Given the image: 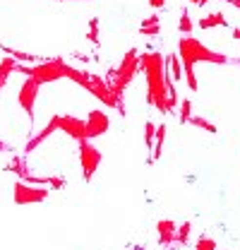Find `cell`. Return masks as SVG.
<instances>
[{"mask_svg": "<svg viewBox=\"0 0 240 250\" xmlns=\"http://www.w3.org/2000/svg\"><path fill=\"white\" fill-rule=\"evenodd\" d=\"M108 127H111V121H108V116H106L101 108L91 111L89 116H87V140L108 132Z\"/></svg>", "mask_w": 240, "mask_h": 250, "instance_id": "9c48e42d", "label": "cell"}, {"mask_svg": "<svg viewBox=\"0 0 240 250\" xmlns=\"http://www.w3.org/2000/svg\"><path fill=\"white\" fill-rule=\"evenodd\" d=\"M140 70H144L147 75V99L154 108H159L161 113H173L176 111V89L171 84L168 77V67L166 58L159 51H147L140 56Z\"/></svg>", "mask_w": 240, "mask_h": 250, "instance_id": "6da1fadb", "label": "cell"}, {"mask_svg": "<svg viewBox=\"0 0 240 250\" xmlns=\"http://www.w3.org/2000/svg\"><path fill=\"white\" fill-rule=\"evenodd\" d=\"M17 67H20V61L12 58V56H5V58L0 61V89H2V84L7 82V77H10L12 72H17Z\"/></svg>", "mask_w": 240, "mask_h": 250, "instance_id": "4fadbf2b", "label": "cell"}, {"mask_svg": "<svg viewBox=\"0 0 240 250\" xmlns=\"http://www.w3.org/2000/svg\"><path fill=\"white\" fill-rule=\"evenodd\" d=\"M149 5L154 7V10H161V7L166 5V0H149Z\"/></svg>", "mask_w": 240, "mask_h": 250, "instance_id": "83f0119b", "label": "cell"}, {"mask_svg": "<svg viewBox=\"0 0 240 250\" xmlns=\"http://www.w3.org/2000/svg\"><path fill=\"white\" fill-rule=\"evenodd\" d=\"M39 89H41V82L34 80V77H27L24 84L20 87V106L24 108V113L34 121V104H36V96H39Z\"/></svg>", "mask_w": 240, "mask_h": 250, "instance_id": "ba28073f", "label": "cell"}, {"mask_svg": "<svg viewBox=\"0 0 240 250\" xmlns=\"http://www.w3.org/2000/svg\"><path fill=\"white\" fill-rule=\"evenodd\" d=\"M154 24H161V20H159V15H156V12L149 15L147 20H142V27H154Z\"/></svg>", "mask_w": 240, "mask_h": 250, "instance_id": "4316f807", "label": "cell"}, {"mask_svg": "<svg viewBox=\"0 0 240 250\" xmlns=\"http://www.w3.org/2000/svg\"><path fill=\"white\" fill-rule=\"evenodd\" d=\"M56 130H60V116H53V118L48 121V125H46V127H43V130H41V132H39L36 137H31L29 145L24 147V154L34 152V149H36V147H39V145H41V142H43L46 137H51V135H53Z\"/></svg>", "mask_w": 240, "mask_h": 250, "instance_id": "8fae6325", "label": "cell"}, {"mask_svg": "<svg viewBox=\"0 0 240 250\" xmlns=\"http://www.w3.org/2000/svg\"><path fill=\"white\" fill-rule=\"evenodd\" d=\"M80 161H82V171H84V178L91 181L96 168L101 166V152L91 145L89 140H80Z\"/></svg>", "mask_w": 240, "mask_h": 250, "instance_id": "8992f818", "label": "cell"}, {"mask_svg": "<svg viewBox=\"0 0 240 250\" xmlns=\"http://www.w3.org/2000/svg\"><path fill=\"white\" fill-rule=\"evenodd\" d=\"M231 62H238V65H240V58H238V61H231Z\"/></svg>", "mask_w": 240, "mask_h": 250, "instance_id": "836d02e7", "label": "cell"}, {"mask_svg": "<svg viewBox=\"0 0 240 250\" xmlns=\"http://www.w3.org/2000/svg\"><path fill=\"white\" fill-rule=\"evenodd\" d=\"M5 53L7 56H12V58H17V61H22V62H34L36 58L31 56V53H22V51H12V48H5Z\"/></svg>", "mask_w": 240, "mask_h": 250, "instance_id": "7402d4cb", "label": "cell"}, {"mask_svg": "<svg viewBox=\"0 0 240 250\" xmlns=\"http://www.w3.org/2000/svg\"><path fill=\"white\" fill-rule=\"evenodd\" d=\"M168 65H171V77H173V82H180V80H182V72H185L182 58H180L178 53H171V56H168Z\"/></svg>", "mask_w": 240, "mask_h": 250, "instance_id": "9a60e30c", "label": "cell"}, {"mask_svg": "<svg viewBox=\"0 0 240 250\" xmlns=\"http://www.w3.org/2000/svg\"><path fill=\"white\" fill-rule=\"evenodd\" d=\"M154 140H156V125L151 123H147V147H151L154 149Z\"/></svg>", "mask_w": 240, "mask_h": 250, "instance_id": "d4e9b609", "label": "cell"}, {"mask_svg": "<svg viewBox=\"0 0 240 250\" xmlns=\"http://www.w3.org/2000/svg\"><path fill=\"white\" fill-rule=\"evenodd\" d=\"M87 92L94 94V96H96V99H99L103 106L118 108L120 113H125V108H122V99L113 92V87H111L106 80H101V77H94V75H91V82H89V87H87Z\"/></svg>", "mask_w": 240, "mask_h": 250, "instance_id": "5b68a950", "label": "cell"}, {"mask_svg": "<svg viewBox=\"0 0 240 250\" xmlns=\"http://www.w3.org/2000/svg\"><path fill=\"white\" fill-rule=\"evenodd\" d=\"M140 31H142L144 36H156V34L161 31V24H154V27H140Z\"/></svg>", "mask_w": 240, "mask_h": 250, "instance_id": "484cf974", "label": "cell"}, {"mask_svg": "<svg viewBox=\"0 0 240 250\" xmlns=\"http://www.w3.org/2000/svg\"><path fill=\"white\" fill-rule=\"evenodd\" d=\"M233 39H238L240 41V29H233Z\"/></svg>", "mask_w": 240, "mask_h": 250, "instance_id": "4dcf8cb0", "label": "cell"}, {"mask_svg": "<svg viewBox=\"0 0 240 250\" xmlns=\"http://www.w3.org/2000/svg\"><path fill=\"white\" fill-rule=\"evenodd\" d=\"M197 250H216V241L209 238V236H202V238L197 241Z\"/></svg>", "mask_w": 240, "mask_h": 250, "instance_id": "603a6c76", "label": "cell"}, {"mask_svg": "<svg viewBox=\"0 0 240 250\" xmlns=\"http://www.w3.org/2000/svg\"><path fill=\"white\" fill-rule=\"evenodd\" d=\"M17 72H22L27 77H34L41 84H46V82H56L60 77H67V62L62 61V58H51V61H43V62H39V65H34V67L20 65Z\"/></svg>", "mask_w": 240, "mask_h": 250, "instance_id": "3957f363", "label": "cell"}, {"mask_svg": "<svg viewBox=\"0 0 240 250\" xmlns=\"http://www.w3.org/2000/svg\"><path fill=\"white\" fill-rule=\"evenodd\" d=\"M226 2H231V5H236V7H238V10H240V0H226Z\"/></svg>", "mask_w": 240, "mask_h": 250, "instance_id": "f546056e", "label": "cell"}, {"mask_svg": "<svg viewBox=\"0 0 240 250\" xmlns=\"http://www.w3.org/2000/svg\"><path fill=\"white\" fill-rule=\"evenodd\" d=\"M156 231H159V243L161 246H171L176 241V236H178V226L171 219H161L156 224Z\"/></svg>", "mask_w": 240, "mask_h": 250, "instance_id": "7c38bea8", "label": "cell"}, {"mask_svg": "<svg viewBox=\"0 0 240 250\" xmlns=\"http://www.w3.org/2000/svg\"><path fill=\"white\" fill-rule=\"evenodd\" d=\"M5 149H7V145H5V142L0 140V152H5Z\"/></svg>", "mask_w": 240, "mask_h": 250, "instance_id": "1f68e13d", "label": "cell"}, {"mask_svg": "<svg viewBox=\"0 0 240 250\" xmlns=\"http://www.w3.org/2000/svg\"><path fill=\"white\" fill-rule=\"evenodd\" d=\"M67 77H70L72 82H77L80 87H84V89L89 87V82H91V75H87L84 70H77V67H70V65H67Z\"/></svg>", "mask_w": 240, "mask_h": 250, "instance_id": "e0dca14e", "label": "cell"}, {"mask_svg": "<svg viewBox=\"0 0 240 250\" xmlns=\"http://www.w3.org/2000/svg\"><path fill=\"white\" fill-rule=\"evenodd\" d=\"M207 2H209V0H207Z\"/></svg>", "mask_w": 240, "mask_h": 250, "instance_id": "e575fe53", "label": "cell"}, {"mask_svg": "<svg viewBox=\"0 0 240 250\" xmlns=\"http://www.w3.org/2000/svg\"><path fill=\"white\" fill-rule=\"evenodd\" d=\"M192 118V101L190 99H182V106H180V125H187Z\"/></svg>", "mask_w": 240, "mask_h": 250, "instance_id": "ac0fdd59", "label": "cell"}, {"mask_svg": "<svg viewBox=\"0 0 240 250\" xmlns=\"http://www.w3.org/2000/svg\"><path fill=\"white\" fill-rule=\"evenodd\" d=\"M190 229H192V224H190V221H182V226L178 229V236H176V243H180V246L187 243V238H190Z\"/></svg>", "mask_w": 240, "mask_h": 250, "instance_id": "ffe728a7", "label": "cell"}, {"mask_svg": "<svg viewBox=\"0 0 240 250\" xmlns=\"http://www.w3.org/2000/svg\"><path fill=\"white\" fill-rule=\"evenodd\" d=\"M89 41L91 43H99V20L96 17H91L89 22Z\"/></svg>", "mask_w": 240, "mask_h": 250, "instance_id": "cb8c5ba5", "label": "cell"}, {"mask_svg": "<svg viewBox=\"0 0 240 250\" xmlns=\"http://www.w3.org/2000/svg\"><path fill=\"white\" fill-rule=\"evenodd\" d=\"M60 2H77V0H60Z\"/></svg>", "mask_w": 240, "mask_h": 250, "instance_id": "d6a6232c", "label": "cell"}, {"mask_svg": "<svg viewBox=\"0 0 240 250\" xmlns=\"http://www.w3.org/2000/svg\"><path fill=\"white\" fill-rule=\"evenodd\" d=\"M178 56L182 58V65H197V62H216V65H226V62H231V58H226L223 53H216V51L207 48L202 41H197V39H192V36L180 39Z\"/></svg>", "mask_w": 240, "mask_h": 250, "instance_id": "7a4b0ae2", "label": "cell"}, {"mask_svg": "<svg viewBox=\"0 0 240 250\" xmlns=\"http://www.w3.org/2000/svg\"><path fill=\"white\" fill-rule=\"evenodd\" d=\"M187 125H195V127H202V130H207V132H216V125L209 123L207 118H202V116H192L190 118V123Z\"/></svg>", "mask_w": 240, "mask_h": 250, "instance_id": "d6986e66", "label": "cell"}, {"mask_svg": "<svg viewBox=\"0 0 240 250\" xmlns=\"http://www.w3.org/2000/svg\"><path fill=\"white\" fill-rule=\"evenodd\" d=\"M60 130L75 137L77 142L87 137V118H75V116H60Z\"/></svg>", "mask_w": 240, "mask_h": 250, "instance_id": "30bf717a", "label": "cell"}, {"mask_svg": "<svg viewBox=\"0 0 240 250\" xmlns=\"http://www.w3.org/2000/svg\"><path fill=\"white\" fill-rule=\"evenodd\" d=\"M137 70H140V53H137V48H132V51H127V56L122 58L118 70H113L111 77H108V84L113 87V92L118 94L120 99H122V92L127 89V84L132 82V77H135Z\"/></svg>", "mask_w": 240, "mask_h": 250, "instance_id": "277c9868", "label": "cell"}, {"mask_svg": "<svg viewBox=\"0 0 240 250\" xmlns=\"http://www.w3.org/2000/svg\"><path fill=\"white\" fill-rule=\"evenodd\" d=\"M190 2H192V5H200V7H202V5H207V0H190Z\"/></svg>", "mask_w": 240, "mask_h": 250, "instance_id": "f1b7e54d", "label": "cell"}, {"mask_svg": "<svg viewBox=\"0 0 240 250\" xmlns=\"http://www.w3.org/2000/svg\"><path fill=\"white\" fill-rule=\"evenodd\" d=\"M178 29L182 31V34H190V31L195 29V27H192V20H190V12H187V10H182V15H180Z\"/></svg>", "mask_w": 240, "mask_h": 250, "instance_id": "44dd1931", "label": "cell"}, {"mask_svg": "<svg viewBox=\"0 0 240 250\" xmlns=\"http://www.w3.org/2000/svg\"><path fill=\"white\" fill-rule=\"evenodd\" d=\"M48 197L46 188H34L27 181L15 183V202L17 205H34V202H43Z\"/></svg>", "mask_w": 240, "mask_h": 250, "instance_id": "52a82bcc", "label": "cell"}, {"mask_svg": "<svg viewBox=\"0 0 240 250\" xmlns=\"http://www.w3.org/2000/svg\"><path fill=\"white\" fill-rule=\"evenodd\" d=\"M7 171H12V173H17L20 176V181H27L31 173H29V166H27V161L22 159V156H17L10 166H7Z\"/></svg>", "mask_w": 240, "mask_h": 250, "instance_id": "2e32d148", "label": "cell"}, {"mask_svg": "<svg viewBox=\"0 0 240 250\" xmlns=\"http://www.w3.org/2000/svg\"><path fill=\"white\" fill-rule=\"evenodd\" d=\"M214 27H226V17L221 12H211L200 20V29H214Z\"/></svg>", "mask_w": 240, "mask_h": 250, "instance_id": "5bb4252c", "label": "cell"}]
</instances>
